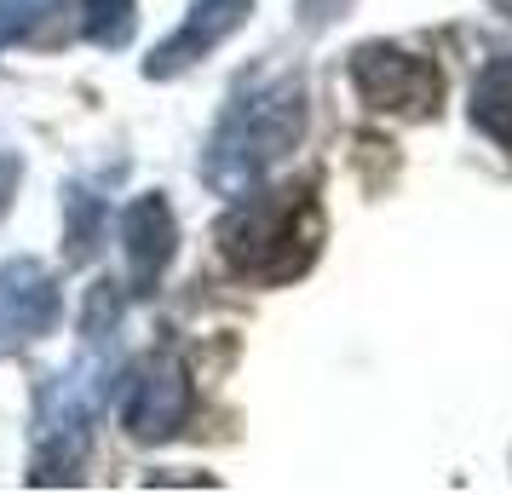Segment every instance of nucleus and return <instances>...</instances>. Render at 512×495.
I'll use <instances>...</instances> for the list:
<instances>
[{
  "label": "nucleus",
  "mask_w": 512,
  "mask_h": 495,
  "mask_svg": "<svg viewBox=\"0 0 512 495\" xmlns=\"http://www.w3.org/2000/svg\"><path fill=\"white\" fill-rule=\"evenodd\" d=\"M300 133H305V81L300 75H277V81L242 87L231 98L225 121H219V133H213L208 156H202V179L219 196H248L300 144Z\"/></svg>",
  "instance_id": "nucleus-2"
},
{
  "label": "nucleus",
  "mask_w": 512,
  "mask_h": 495,
  "mask_svg": "<svg viewBox=\"0 0 512 495\" xmlns=\"http://www.w3.org/2000/svg\"><path fill=\"white\" fill-rule=\"evenodd\" d=\"M351 87L363 93L369 110L380 116H409V121H426L438 116L443 104V70L420 52H403V47H386V41H369V47L351 52Z\"/></svg>",
  "instance_id": "nucleus-4"
},
{
  "label": "nucleus",
  "mask_w": 512,
  "mask_h": 495,
  "mask_svg": "<svg viewBox=\"0 0 512 495\" xmlns=\"http://www.w3.org/2000/svg\"><path fill=\"white\" fill-rule=\"evenodd\" d=\"M121 236H127V265H133V283L139 294L162 283V271L173 265V248H179V225H173V208H167L162 190H144L139 202L121 219Z\"/></svg>",
  "instance_id": "nucleus-8"
},
{
  "label": "nucleus",
  "mask_w": 512,
  "mask_h": 495,
  "mask_svg": "<svg viewBox=\"0 0 512 495\" xmlns=\"http://www.w3.org/2000/svg\"><path fill=\"white\" fill-rule=\"evenodd\" d=\"M248 12H254V0H196V6L185 12V24L144 58V75H150V81H173V75H185L190 64H202L219 41H231L236 29L248 24Z\"/></svg>",
  "instance_id": "nucleus-6"
},
{
  "label": "nucleus",
  "mask_w": 512,
  "mask_h": 495,
  "mask_svg": "<svg viewBox=\"0 0 512 495\" xmlns=\"http://www.w3.org/2000/svg\"><path fill=\"white\" fill-rule=\"evenodd\" d=\"M190 421V375L173 352H156L127 369L121 386V426L139 444H167Z\"/></svg>",
  "instance_id": "nucleus-5"
},
{
  "label": "nucleus",
  "mask_w": 512,
  "mask_h": 495,
  "mask_svg": "<svg viewBox=\"0 0 512 495\" xmlns=\"http://www.w3.org/2000/svg\"><path fill=\"white\" fill-rule=\"evenodd\" d=\"M12 179H18V162L6 156V162H0V208H6V190H12Z\"/></svg>",
  "instance_id": "nucleus-12"
},
{
  "label": "nucleus",
  "mask_w": 512,
  "mask_h": 495,
  "mask_svg": "<svg viewBox=\"0 0 512 495\" xmlns=\"http://www.w3.org/2000/svg\"><path fill=\"white\" fill-rule=\"evenodd\" d=\"M52 6H58V0H0V52L12 47V41H24Z\"/></svg>",
  "instance_id": "nucleus-11"
},
{
  "label": "nucleus",
  "mask_w": 512,
  "mask_h": 495,
  "mask_svg": "<svg viewBox=\"0 0 512 495\" xmlns=\"http://www.w3.org/2000/svg\"><path fill=\"white\" fill-rule=\"evenodd\" d=\"M133 24H139L133 0H81V35L93 47H127Z\"/></svg>",
  "instance_id": "nucleus-10"
},
{
  "label": "nucleus",
  "mask_w": 512,
  "mask_h": 495,
  "mask_svg": "<svg viewBox=\"0 0 512 495\" xmlns=\"http://www.w3.org/2000/svg\"><path fill=\"white\" fill-rule=\"evenodd\" d=\"M305 6H311V18H317V6H323V0H305Z\"/></svg>",
  "instance_id": "nucleus-13"
},
{
  "label": "nucleus",
  "mask_w": 512,
  "mask_h": 495,
  "mask_svg": "<svg viewBox=\"0 0 512 495\" xmlns=\"http://www.w3.org/2000/svg\"><path fill=\"white\" fill-rule=\"evenodd\" d=\"M472 127H484L489 139L512 150V58H489L472 81Z\"/></svg>",
  "instance_id": "nucleus-9"
},
{
  "label": "nucleus",
  "mask_w": 512,
  "mask_h": 495,
  "mask_svg": "<svg viewBox=\"0 0 512 495\" xmlns=\"http://www.w3.org/2000/svg\"><path fill=\"white\" fill-rule=\"evenodd\" d=\"M110 323H116V300L98 294V317L87 306V346H81V357L58 380L41 386L29 484H81L98 409L110 398V363H116V334H110Z\"/></svg>",
  "instance_id": "nucleus-1"
},
{
  "label": "nucleus",
  "mask_w": 512,
  "mask_h": 495,
  "mask_svg": "<svg viewBox=\"0 0 512 495\" xmlns=\"http://www.w3.org/2000/svg\"><path fill=\"white\" fill-rule=\"evenodd\" d=\"M58 283L47 277V265L35 260H12L0 265V352L29 346L58 323Z\"/></svg>",
  "instance_id": "nucleus-7"
},
{
  "label": "nucleus",
  "mask_w": 512,
  "mask_h": 495,
  "mask_svg": "<svg viewBox=\"0 0 512 495\" xmlns=\"http://www.w3.org/2000/svg\"><path fill=\"white\" fill-rule=\"evenodd\" d=\"M323 248V208L311 185L242 196L219 225V254L248 283H294Z\"/></svg>",
  "instance_id": "nucleus-3"
}]
</instances>
